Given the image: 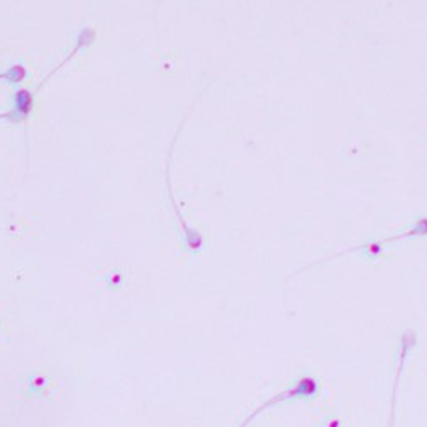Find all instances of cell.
<instances>
[{
	"mask_svg": "<svg viewBox=\"0 0 427 427\" xmlns=\"http://www.w3.org/2000/svg\"><path fill=\"white\" fill-rule=\"evenodd\" d=\"M33 96H35V94L29 93V91L21 89L17 91L16 98H14V100H16V111L21 113L24 118H28L33 109Z\"/></svg>",
	"mask_w": 427,
	"mask_h": 427,
	"instance_id": "1",
	"label": "cell"
}]
</instances>
